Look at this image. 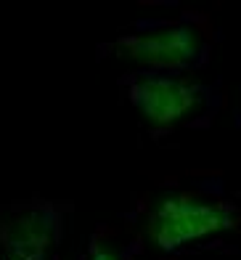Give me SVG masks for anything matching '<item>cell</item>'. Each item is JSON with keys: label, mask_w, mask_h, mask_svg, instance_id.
<instances>
[{"label": "cell", "mask_w": 241, "mask_h": 260, "mask_svg": "<svg viewBox=\"0 0 241 260\" xmlns=\"http://www.w3.org/2000/svg\"><path fill=\"white\" fill-rule=\"evenodd\" d=\"M196 51V38L188 29H170L143 35V38H130L122 43V53L143 64H159V67H175L188 61Z\"/></svg>", "instance_id": "obj_3"}, {"label": "cell", "mask_w": 241, "mask_h": 260, "mask_svg": "<svg viewBox=\"0 0 241 260\" xmlns=\"http://www.w3.org/2000/svg\"><path fill=\"white\" fill-rule=\"evenodd\" d=\"M138 109L156 127H167L196 106V88L178 80H143L132 88Z\"/></svg>", "instance_id": "obj_2"}, {"label": "cell", "mask_w": 241, "mask_h": 260, "mask_svg": "<svg viewBox=\"0 0 241 260\" xmlns=\"http://www.w3.org/2000/svg\"><path fill=\"white\" fill-rule=\"evenodd\" d=\"M93 260H114V257H112L109 252H104V250H98V252H95V257H93Z\"/></svg>", "instance_id": "obj_5"}, {"label": "cell", "mask_w": 241, "mask_h": 260, "mask_svg": "<svg viewBox=\"0 0 241 260\" xmlns=\"http://www.w3.org/2000/svg\"><path fill=\"white\" fill-rule=\"evenodd\" d=\"M233 226V218L225 207L196 202L188 197H167L159 202L151 220V239L162 250L201 239V236L218 234Z\"/></svg>", "instance_id": "obj_1"}, {"label": "cell", "mask_w": 241, "mask_h": 260, "mask_svg": "<svg viewBox=\"0 0 241 260\" xmlns=\"http://www.w3.org/2000/svg\"><path fill=\"white\" fill-rule=\"evenodd\" d=\"M48 231H51V220H48V215L27 218L16 229L14 239H11V244H14V255L19 260H40L45 244H48Z\"/></svg>", "instance_id": "obj_4"}]
</instances>
